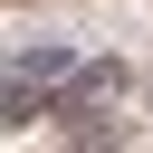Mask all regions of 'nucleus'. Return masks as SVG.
<instances>
[{
  "mask_svg": "<svg viewBox=\"0 0 153 153\" xmlns=\"http://www.w3.org/2000/svg\"><path fill=\"white\" fill-rule=\"evenodd\" d=\"M10 76H38V86H67V76H76V48H67V38H19V48H10Z\"/></svg>",
  "mask_w": 153,
  "mask_h": 153,
  "instance_id": "f257e3e1",
  "label": "nucleus"
},
{
  "mask_svg": "<svg viewBox=\"0 0 153 153\" xmlns=\"http://www.w3.org/2000/svg\"><path fill=\"white\" fill-rule=\"evenodd\" d=\"M67 96H134V67H124V57H76Z\"/></svg>",
  "mask_w": 153,
  "mask_h": 153,
  "instance_id": "f03ea898",
  "label": "nucleus"
}]
</instances>
